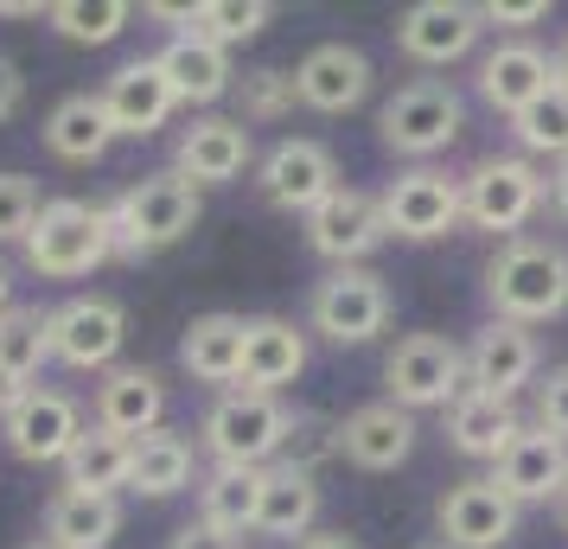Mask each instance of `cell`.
I'll list each match as a JSON object with an SVG mask.
<instances>
[{
  "mask_svg": "<svg viewBox=\"0 0 568 549\" xmlns=\"http://www.w3.org/2000/svg\"><path fill=\"white\" fill-rule=\"evenodd\" d=\"M103 109L115 122V141H148V134H160L173 122L180 96H173V83L160 71V58H129L122 71H109Z\"/></svg>",
  "mask_w": 568,
  "mask_h": 549,
  "instance_id": "44dd1931",
  "label": "cell"
},
{
  "mask_svg": "<svg viewBox=\"0 0 568 549\" xmlns=\"http://www.w3.org/2000/svg\"><path fill=\"white\" fill-rule=\"evenodd\" d=\"M32 384H20V377H13V370H0V421L13 416V409H20V396H27Z\"/></svg>",
  "mask_w": 568,
  "mask_h": 549,
  "instance_id": "7dc6e473",
  "label": "cell"
},
{
  "mask_svg": "<svg viewBox=\"0 0 568 549\" xmlns=\"http://www.w3.org/2000/svg\"><path fill=\"white\" fill-rule=\"evenodd\" d=\"M45 365H52V307L13 301L0 314V370H13L20 384H32Z\"/></svg>",
  "mask_w": 568,
  "mask_h": 549,
  "instance_id": "836d02e7",
  "label": "cell"
},
{
  "mask_svg": "<svg viewBox=\"0 0 568 549\" xmlns=\"http://www.w3.org/2000/svg\"><path fill=\"white\" fill-rule=\"evenodd\" d=\"M530 428V416L517 409L511 396H486V390H466L454 409H447V447L460 454V460H486L498 467L511 441Z\"/></svg>",
  "mask_w": 568,
  "mask_h": 549,
  "instance_id": "d4e9b609",
  "label": "cell"
},
{
  "mask_svg": "<svg viewBox=\"0 0 568 549\" xmlns=\"http://www.w3.org/2000/svg\"><path fill=\"white\" fill-rule=\"evenodd\" d=\"M199 486V447L185 441L180 428H154L134 441V472L129 492L134 498H180Z\"/></svg>",
  "mask_w": 568,
  "mask_h": 549,
  "instance_id": "4dcf8cb0",
  "label": "cell"
},
{
  "mask_svg": "<svg viewBox=\"0 0 568 549\" xmlns=\"http://www.w3.org/2000/svg\"><path fill=\"white\" fill-rule=\"evenodd\" d=\"M422 549H440V543H422Z\"/></svg>",
  "mask_w": 568,
  "mask_h": 549,
  "instance_id": "f5cc1de1",
  "label": "cell"
},
{
  "mask_svg": "<svg viewBox=\"0 0 568 549\" xmlns=\"http://www.w3.org/2000/svg\"><path fill=\"white\" fill-rule=\"evenodd\" d=\"M27 549H52V543H45V537H39V543H27Z\"/></svg>",
  "mask_w": 568,
  "mask_h": 549,
  "instance_id": "816d5d0a",
  "label": "cell"
},
{
  "mask_svg": "<svg viewBox=\"0 0 568 549\" xmlns=\"http://www.w3.org/2000/svg\"><path fill=\"white\" fill-rule=\"evenodd\" d=\"M45 211V192L32 173H0V243H27Z\"/></svg>",
  "mask_w": 568,
  "mask_h": 549,
  "instance_id": "ab89813d",
  "label": "cell"
},
{
  "mask_svg": "<svg viewBox=\"0 0 568 549\" xmlns=\"http://www.w3.org/2000/svg\"><path fill=\"white\" fill-rule=\"evenodd\" d=\"M129 523V505L122 498H97V492H71L58 486L52 505H45V543L52 549H109Z\"/></svg>",
  "mask_w": 568,
  "mask_h": 549,
  "instance_id": "f546056e",
  "label": "cell"
},
{
  "mask_svg": "<svg viewBox=\"0 0 568 549\" xmlns=\"http://www.w3.org/2000/svg\"><path fill=\"white\" fill-rule=\"evenodd\" d=\"M294 549H364L358 537H345V530H313V537H301Z\"/></svg>",
  "mask_w": 568,
  "mask_h": 549,
  "instance_id": "bcb514c9",
  "label": "cell"
},
{
  "mask_svg": "<svg viewBox=\"0 0 568 549\" xmlns=\"http://www.w3.org/2000/svg\"><path fill=\"white\" fill-rule=\"evenodd\" d=\"M460 199H466V224H473V231L511 243V236H524V224L549 205V173L524 154H479L460 173Z\"/></svg>",
  "mask_w": 568,
  "mask_h": 549,
  "instance_id": "8992f818",
  "label": "cell"
},
{
  "mask_svg": "<svg viewBox=\"0 0 568 549\" xmlns=\"http://www.w3.org/2000/svg\"><path fill=\"white\" fill-rule=\"evenodd\" d=\"M422 428H415L409 409L396 403H358L352 416H338V460H352L358 472H396L415 454Z\"/></svg>",
  "mask_w": 568,
  "mask_h": 549,
  "instance_id": "7402d4cb",
  "label": "cell"
},
{
  "mask_svg": "<svg viewBox=\"0 0 568 549\" xmlns=\"http://www.w3.org/2000/svg\"><path fill=\"white\" fill-rule=\"evenodd\" d=\"M511 141L524 160H568V90L549 83L537 103L511 122Z\"/></svg>",
  "mask_w": 568,
  "mask_h": 549,
  "instance_id": "e575fe53",
  "label": "cell"
},
{
  "mask_svg": "<svg viewBox=\"0 0 568 549\" xmlns=\"http://www.w3.org/2000/svg\"><path fill=\"white\" fill-rule=\"evenodd\" d=\"M20 103H27V78H20V64L0 52V129L20 115Z\"/></svg>",
  "mask_w": 568,
  "mask_h": 549,
  "instance_id": "ee69618b",
  "label": "cell"
},
{
  "mask_svg": "<svg viewBox=\"0 0 568 549\" xmlns=\"http://www.w3.org/2000/svg\"><path fill=\"white\" fill-rule=\"evenodd\" d=\"M396 294L377 268H326L307 294V333L326 345H371L389 333Z\"/></svg>",
  "mask_w": 568,
  "mask_h": 549,
  "instance_id": "ba28073f",
  "label": "cell"
},
{
  "mask_svg": "<svg viewBox=\"0 0 568 549\" xmlns=\"http://www.w3.org/2000/svg\"><path fill=\"white\" fill-rule=\"evenodd\" d=\"M549 83H556V52H542L537 39H498V45L479 58V71H473L479 103H486L491 115H505V122H517Z\"/></svg>",
  "mask_w": 568,
  "mask_h": 549,
  "instance_id": "e0dca14e",
  "label": "cell"
},
{
  "mask_svg": "<svg viewBox=\"0 0 568 549\" xmlns=\"http://www.w3.org/2000/svg\"><path fill=\"white\" fill-rule=\"evenodd\" d=\"M45 20H52L58 39H71V45H109V39H122L134 20L129 0H58L45 7Z\"/></svg>",
  "mask_w": 568,
  "mask_h": 549,
  "instance_id": "d590c367",
  "label": "cell"
},
{
  "mask_svg": "<svg viewBox=\"0 0 568 549\" xmlns=\"http://www.w3.org/2000/svg\"><path fill=\"white\" fill-rule=\"evenodd\" d=\"M287 467H301L320 479V467L326 460H338V421L313 416V409H294V428H287V447H282Z\"/></svg>",
  "mask_w": 568,
  "mask_h": 549,
  "instance_id": "f35d334b",
  "label": "cell"
},
{
  "mask_svg": "<svg viewBox=\"0 0 568 549\" xmlns=\"http://www.w3.org/2000/svg\"><path fill=\"white\" fill-rule=\"evenodd\" d=\"M154 58H160V71H166V83H173V96H180V103L211 109V103H224V96L236 90L231 52H224V45H211V39H199V32L166 39Z\"/></svg>",
  "mask_w": 568,
  "mask_h": 549,
  "instance_id": "83f0119b",
  "label": "cell"
},
{
  "mask_svg": "<svg viewBox=\"0 0 568 549\" xmlns=\"http://www.w3.org/2000/svg\"><path fill=\"white\" fill-rule=\"evenodd\" d=\"M294 428V409L262 390H224L199 421V454L211 467H275Z\"/></svg>",
  "mask_w": 568,
  "mask_h": 549,
  "instance_id": "277c9868",
  "label": "cell"
},
{
  "mask_svg": "<svg viewBox=\"0 0 568 549\" xmlns=\"http://www.w3.org/2000/svg\"><path fill=\"white\" fill-rule=\"evenodd\" d=\"M460 134H466V96L447 78H415L377 109L384 154L409 160V166H435V154H447Z\"/></svg>",
  "mask_w": 568,
  "mask_h": 549,
  "instance_id": "3957f363",
  "label": "cell"
},
{
  "mask_svg": "<svg viewBox=\"0 0 568 549\" xmlns=\"http://www.w3.org/2000/svg\"><path fill=\"white\" fill-rule=\"evenodd\" d=\"M556 518H562V530H568V492H562V505H556Z\"/></svg>",
  "mask_w": 568,
  "mask_h": 549,
  "instance_id": "f907efd6",
  "label": "cell"
},
{
  "mask_svg": "<svg viewBox=\"0 0 568 549\" xmlns=\"http://www.w3.org/2000/svg\"><path fill=\"white\" fill-rule=\"evenodd\" d=\"M64 486L71 492H97V498H122L129 492V472H134V441H122V435H109V428H83L78 447L64 454Z\"/></svg>",
  "mask_w": 568,
  "mask_h": 549,
  "instance_id": "1f68e13d",
  "label": "cell"
},
{
  "mask_svg": "<svg viewBox=\"0 0 568 549\" xmlns=\"http://www.w3.org/2000/svg\"><path fill=\"white\" fill-rule=\"evenodd\" d=\"M479 20H486L491 32H505V39H524L537 20H549V0H486Z\"/></svg>",
  "mask_w": 568,
  "mask_h": 549,
  "instance_id": "b9f144b4",
  "label": "cell"
},
{
  "mask_svg": "<svg viewBox=\"0 0 568 549\" xmlns=\"http://www.w3.org/2000/svg\"><path fill=\"white\" fill-rule=\"evenodd\" d=\"M103 211H109L115 262H148V256H160V250H173V243H185V236L199 231L205 199H199L192 180H180L173 166H160V173H141L134 185H122Z\"/></svg>",
  "mask_w": 568,
  "mask_h": 549,
  "instance_id": "7a4b0ae2",
  "label": "cell"
},
{
  "mask_svg": "<svg viewBox=\"0 0 568 549\" xmlns=\"http://www.w3.org/2000/svg\"><path fill=\"white\" fill-rule=\"evenodd\" d=\"M7 307H13V268L0 262V314H7Z\"/></svg>",
  "mask_w": 568,
  "mask_h": 549,
  "instance_id": "c3c4849f",
  "label": "cell"
},
{
  "mask_svg": "<svg viewBox=\"0 0 568 549\" xmlns=\"http://www.w3.org/2000/svg\"><path fill=\"white\" fill-rule=\"evenodd\" d=\"M313 345H307V326H294L282 314H256L243 326V377L236 390H262V396H282L287 384H301Z\"/></svg>",
  "mask_w": 568,
  "mask_h": 549,
  "instance_id": "603a6c76",
  "label": "cell"
},
{
  "mask_svg": "<svg viewBox=\"0 0 568 549\" xmlns=\"http://www.w3.org/2000/svg\"><path fill=\"white\" fill-rule=\"evenodd\" d=\"M268 20H275V7H268V0H199V20H192V32H199V39H211V45H224V52H236V45L262 39V32H268Z\"/></svg>",
  "mask_w": 568,
  "mask_h": 549,
  "instance_id": "8d00e7d4",
  "label": "cell"
},
{
  "mask_svg": "<svg viewBox=\"0 0 568 549\" xmlns=\"http://www.w3.org/2000/svg\"><path fill=\"white\" fill-rule=\"evenodd\" d=\"M45 148L71 166H97V160L115 148V122L103 109V90H71L58 96L52 115H45Z\"/></svg>",
  "mask_w": 568,
  "mask_h": 549,
  "instance_id": "f1b7e54d",
  "label": "cell"
},
{
  "mask_svg": "<svg viewBox=\"0 0 568 549\" xmlns=\"http://www.w3.org/2000/svg\"><path fill=\"white\" fill-rule=\"evenodd\" d=\"M384 390L396 409H454L466 396V345H454L447 333H403L384 352Z\"/></svg>",
  "mask_w": 568,
  "mask_h": 549,
  "instance_id": "52a82bcc",
  "label": "cell"
},
{
  "mask_svg": "<svg viewBox=\"0 0 568 549\" xmlns=\"http://www.w3.org/2000/svg\"><path fill=\"white\" fill-rule=\"evenodd\" d=\"M243 326H250L243 314H199L180 333V370L192 384H211L217 396L236 390V377H243Z\"/></svg>",
  "mask_w": 568,
  "mask_h": 549,
  "instance_id": "4316f807",
  "label": "cell"
},
{
  "mask_svg": "<svg viewBox=\"0 0 568 549\" xmlns=\"http://www.w3.org/2000/svg\"><path fill=\"white\" fill-rule=\"evenodd\" d=\"M517 511L511 498L491 486V472H473V479H454L435 505V530L440 549H505L517 537Z\"/></svg>",
  "mask_w": 568,
  "mask_h": 549,
  "instance_id": "5bb4252c",
  "label": "cell"
},
{
  "mask_svg": "<svg viewBox=\"0 0 568 549\" xmlns=\"http://www.w3.org/2000/svg\"><path fill=\"white\" fill-rule=\"evenodd\" d=\"M479 294H486L491 319H511V326L537 333V326L568 314V250L556 236H511L486 256Z\"/></svg>",
  "mask_w": 568,
  "mask_h": 549,
  "instance_id": "6da1fadb",
  "label": "cell"
},
{
  "mask_svg": "<svg viewBox=\"0 0 568 549\" xmlns=\"http://www.w3.org/2000/svg\"><path fill=\"white\" fill-rule=\"evenodd\" d=\"M262 511V467H211L199 472V523L224 537H250Z\"/></svg>",
  "mask_w": 568,
  "mask_h": 549,
  "instance_id": "d6a6232c",
  "label": "cell"
},
{
  "mask_svg": "<svg viewBox=\"0 0 568 549\" xmlns=\"http://www.w3.org/2000/svg\"><path fill=\"white\" fill-rule=\"evenodd\" d=\"M542 377V339L530 326H511V319H486L473 339H466V390L486 396H511L537 390Z\"/></svg>",
  "mask_w": 568,
  "mask_h": 549,
  "instance_id": "9a60e30c",
  "label": "cell"
},
{
  "mask_svg": "<svg viewBox=\"0 0 568 549\" xmlns=\"http://www.w3.org/2000/svg\"><path fill=\"white\" fill-rule=\"evenodd\" d=\"M122 345H129V307L115 294H71L52 307V365L103 377L122 365Z\"/></svg>",
  "mask_w": 568,
  "mask_h": 549,
  "instance_id": "30bf717a",
  "label": "cell"
},
{
  "mask_svg": "<svg viewBox=\"0 0 568 549\" xmlns=\"http://www.w3.org/2000/svg\"><path fill=\"white\" fill-rule=\"evenodd\" d=\"M256 192L275 211H287V217H307L313 205H326V199L338 192L333 148L313 141V134H287V141H275V148L262 154V166H256Z\"/></svg>",
  "mask_w": 568,
  "mask_h": 549,
  "instance_id": "4fadbf2b",
  "label": "cell"
},
{
  "mask_svg": "<svg viewBox=\"0 0 568 549\" xmlns=\"http://www.w3.org/2000/svg\"><path fill=\"white\" fill-rule=\"evenodd\" d=\"M530 428L568 441V365H549L537 377V390H530Z\"/></svg>",
  "mask_w": 568,
  "mask_h": 549,
  "instance_id": "60d3db41",
  "label": "cell"
},
{
  "mask_svg": "<svg viewBox=\"0 0 568 549\" xmlns=\"http://www.w3.org/2000/svg\"><path fill=\"white\" fill-rule=\"evenodd\" d=\"M371 83H377L371 58H364L358 45H345V39H326V45H313V52L294 64V96H301V109H313V115H352V109L371 96Z\"/></svg>",
  "mask_w": 568,
  "mask_h": 549,
  "instance_id": "ffe728a7",
  "label": "cell"
},
{
  "mask_svg": "<svg viewBox=\"0 0 568 549\" xmlns=\"http://www.w3.org/2000/svg\"><path fill=\"white\" fill-rule=\"evenodd\" d=\"M90 428L83 421V403L71 390H52V384H32L20 396V409L0 421V441L13 460H27V467H64V454L78 447V435Z\"/></svg>",
  "mask_w": 568,
  "mask_h": 549,
  "instance_id": "7c38bea8",
  "label": "cell"
},
{
  "mask_svg": "<svg viewBox=\"0 0 568 549\" xmlns=\"http://www.w3.org/2000/svg\"><path fill=\"white\" fill-rule=\"evenodd\" d=\"M294 71H275V64H262V71H243L236 78V109H243V122H282L294 115Z\"/></svg>",
  "mask_w": 568,
  "mask_h": 549,
  "instance_id": "74e56055",
  "label": "cell"
},
{
  "mask_svg": "<svg viewBox=\"0 0 568 549\" xmlns=\"http://www.w3.org/2000/svg\"><path fill=\"white\" fill-rule=\"evenodd\" d=\"M20 250H27V268L39 282H83L103 262H115L109 211L90 205V199H45V211H39V224Z\"/></svg>",
  "mask_w": 568,
  "mask_h": 549,
  "instance_id": "5b68a950",
  "label": "cell"
},
{
  "mask_svg": "<svg viewBox=\"0 0 568 549\" xmlns=\"http://www.w3.org/2000/svg\"><path fill=\"white\" fill-rule=\"evenodd\" d=\"M166 549H243L236 543V537H224V530H211V523H180V530H173V537H166Z\"/></svg>",
  "mask_w": 568,
  "mask_h": 549,
  "instance_id": "7bdbcfd3",
  "label": "cell"
},
{
  "mask_svg": "<svg viewBox=\"0 0 568 549\" xmlns=\"http://www.w3.org/2000/svg\"><path fill=\"white\" fill-rule=\"evenodd\" d=\"M549 211L568 224V160H556V166H549Z\"/></svg>",
  "mask_w": 568,
  "mask_h": 549,
  "instance_id": "f6af8a7d",
  "label": "cell"
},
{
  "mask_svg": "<svg viewBox=\"0 0 568 549\" xmlns=\"http://www.w3.org/2000/svg\"><path fill=\"white\" fill-rule=\"evenodd\" d=\"M377 205H384V231L396 243H440L466 224L460 173H447V166H403L377 192Z\"/></svg>",
  "mask_w": 568,
  "mask_h": 549,
  "instance_id": "9c48e42d",
  "label": "cell"
},
{
  "mask_svg": "<svg viewBox=\"0 0 568 549\" xmlns=\"http://www.w3.org/2000/svg\"><path fill=\"white\" fill-rule=\"evenodd\" d=\"M556 83H562V90H568V39H562V45H556Z\"/></svg>",
  "mask_w": 568,
  "mask_h": 549,
  "instance_id": "681fc988",
  "label": "cell"
},
{
  "mask_svg": "<svg viewBox=\"0 0 568 549\" xmlns=\"http://www.w3.org/2000/svg\"><path fill=\"white\" fill-rule=\"evenodd\" d=\"M479 7H466V0H415L409 13H396V52L422 64V71H447V64H460L473 58L479 45Z\"/></svg>",
  "mask_w": 568,
  "mask_h": 549,
  "instance_id": "2e32d148",
  "label": "cell"
},
{
  "mask_svg": "<svg viewBox=\"0 0 568 549\" xmlns=\"http://www.w3.org/2000/svg\"><path fill=\"white\" fill-rule=\"evenodd\" d=\"M491 486L511 498L517 511H530V505H562V492H568V441L542 435V428H524V435L511 441V454L491 467Z\"/></svg>",
  "mask_w": 568,
  "mask_h": 549,
  "instance_id": "cb8c5ba5",
  "label": "cell"
},
{
  "mask_svg": "<svg viewBox=\"0 0 568 549\" xmlns=\"http://www.w3.org/2000/svg\"><path fill=\"white\" fill-rule=\"evenodd\" d=\"M166 377L148 365H115L97 377V396H90V421L109 428V435H122V441H141V435H154L166 428Z\"/></svg>",
  "mask_w": 568,
  "mask_h": 549,
  "instance_id": "ac0fdd59",
  "label": "cell"
},
{
  "mask_svg": "<svg viewBox=\"0 0 568 549\" xmlns=\"http://www.w3.org/2000/svg\"><path fill=\"white\" fill-rule=\"evenodd\" d=\"M301 236H307L313 256L333 262V268H371V256L389 243L384 205H377V192H364V185H338L326 205H313L307 217H301Z\"/></svg>",
  "mask_w": 568,
  "mask_h": 549,
  "instance_id": "8fae6325",
  "label": "cell"
},
{
  "mask_svg": "<svg viewBox=\"0 0 568 549\" xmlns=\"http://www.w3.org/2000/svg\"><path fill=\"white\" fill-rule=\"evenodd\" d=\"M320 511H326V492H320V479H313V472L287 467V460L262 467V511H256L262 537H275V543L294 549L301 537L320 530Z\"/></svg>",
  "mask_w": 568,
  "mask_h": 549,
  "instance_id": "484cf974",
  "label": "cell"
},
{
  "mask_svg": "<svg viewBox=\"0 0 568 549\" xmlns=\"http://www.w3.org/2000/svg\"><path fill=\"white\" fill-rule=\"evenodd\" d=\"M250 160H256V141L243 129V115H199L173 141V173L192 180L199 192L205 185H236L250 173Z\"/></svg>",
  "mask_w": 568,
  "mask_h": 549,
  "instance_id": "d6986e66",
  "label": "cell"
}]
</instances>
